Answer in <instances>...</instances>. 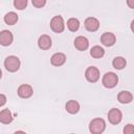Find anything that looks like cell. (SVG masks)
I'll return each mask as SVG.
<instances>
[{
	"label": "cell",
	"mask_w": 134,
	"mask_h": 134,
	"mask_svg": "<svg viewBox=\"0 0 134 134\" xmlns=\"http://www.w3.org/2000/svg\"><path fill=\"white\" fill-rule=\"evenodd\" d=\"M4 67L9 72H16L20 68V60L15 55H9L4 60Z\"/></svg>",
	"instance_id": "cell-1"
},
{
	"label": "cell",
	"mask_w": 134,
	"mask_h": 134,
	"mask_svg": "<svg viewBox=\"0 0 134 134\" xmlns=\"http://www.w3.org/2000/svg\"><path fill=\"white\" fill-rule=\"evenodd\" d=\"M105 128H106V124H105V120L103 118H94L91 120V122L89 125L90 132L94 133V134L103 133Z\"/></svg>",
	"instance_id": "cell-2"
},
{
	"label": "cell",
	"mask_w": 134,
	"mask_h": 134,
	"mask_svg": "<svg viewBox=\"0 0 134 134\" xmlns=\"http://www.w3.org/2000/svg\"><path fill=\"white\" fill-rule=\"evenodd\" d=\"M118 77L114 72H107L103 76V85L106 88H113L117 85Z\"/></svg>",
	"instance_id": "cell-3"
},
{
	"label": "cell",
	"mask_w": 134,
	"mask_h": 134,
	"mask_svg": "<svg viewBox=\"0 0 134 134\" xmlns=\"http://www.w3.org/2000/svg\"><path fill=\"white\" fill-rule=\"evenodd\" d=\"M50 28L54 32H58V34L62 32L64 30V28H65L63 18L61 16H54L50 21Z\"/></svg>",
	"instance_id": "cell-4"
},
{
	"label": "cell",
	"mask_w": 134,
	"mask_h": 134,
	"mask_svg": "<svg viewBox=\"0 0 134 134\" xmlns=\"http://www.w3.org/2000/svg\"><path fill=\"white\" fill-rule=\"evenodd\" d=\"M85 76H86V80L90 83H95L98 81L99 79V70L94 67V66H90L86 69L85 71Z\"/></svg>",
	"instance_id": "cell-5"
},
{
	"label": "cell",
	"mask_w": 134,
	"mask_h": 134,
	"mask_svg": "<svg viewBox=\"0 0 134 134\" xmlns=\"http://www.w3.org/2000/svg\"><path fill=\"white\" fill-rule=\"evenodd\" d=\"M121 118H122V114H121V112H120L118 109H116V108L111 109V110L109 111V113H108V119H109V121H110L112 125H117V124H119V122L121 121Z\"/></svg>",
	"instance_id": "cell-6"
},
{
	"label": "cell",
	"mask_w": 134,
	"mask_h": 134,
	"mask_svg": "<svg viewBox=\"0 0 134 134\" xmlns=\"http://www.w3.org/2000/svg\"><path fill=\"white\" fill-rule=\"evenodd\" d=\"M85 28L88 30V31H96L99 27V22L96 18H93V17H89L85 20Z\"/></svg>",
	"instance_id": "cell-7"
},
{
	"label": "cell",
	"mask_w": 134,
	"mask_h": 134,
	"mask_svg": "<svg viewBox=\"0 0 134 134\" xmlns=\"http://www.w3.org/2000/svg\"><path fill=\"white\" fill-rule=\"evenodd\" d=\"M74 46L77 50L80 51H84L88 48L89 46V41L87 38L83 37V36H80V37H76L75 40H74Z\"/></svg>",
	"instance_id": "cell-8"
},
{
	"label": "cell",
	"mask_w": 134,
	"mask_h": 134,
	"mask_svg": "<svg viewBox=\"0 0 134 134\" xmlns=\"http://www.w3.org/2000/svg\"><path fill=\"white\" fill-rule=\"evenodd\" d=\"M115 41H116V38H115L114 34H112V32H104L100 37V42L103 43V45L108 46V47L114 45Z\"/></svg>",
	"instance_id": "cell-9"
},
{
	"label": "cell",
	"mask_w": 134,
	"mask_h": 134,
	"mask_svg": "<svg viewBox=\"0 0 134 134\" xmlns=\"http://www.w3.org/2000/svg\"><path fill=\"white\" fill-rule=\"evenodd\" d=\"M32 88L30 85H21L19 88H18V95L22 98H28L32 95Z\"/></svg>",
	"instance_id": "cell-10"
},
{
	"label": "cell",
	"mask_w": 134,
	"mask_h": 134,
	"mask_svg": "<svg viewBox=\"0 0 134 134\" xmlns=\"http://www.w3.org/2000/svg\"><path fill=\"white\" fill-rule=\"evenodd\" d=\"M13 42V34L9 30H2L0 34V44L3 46H8Z\"/></svg>",
	"instance_id": "cell-11"
},
{
	"label": "cell",
	"mask_w": 134,
	"mask_h": 134,
	"mask_svg": "<svg viewBox=\"0 0 134 134\" xmlns=\"http://www.w3.org/2000/svg\"><path fill=\"white\" fill-rule=\"evenodd\" d=\"M38 45L43 50L49 49L51 47V39H50V37L47 36V35H42L38 40Z\"/></svg>",
	"instance_id": "cell-12"
},
{
	"label": "cell",
	"mask_w": 134,
	"mask_h": 134,
	"mask_svg": "<svg viewBox=\"0 0 134 134\" xmlns=\"http://www.w3.org/2000/svg\"><path fill=\"white\" fill-rule=\"evenodd\" d=\"M50 62H51V64L53 66H58V67L62 66L66 62V55L64 53H62V52H57L51 57Z\"/></svg>",
	"instance_id": "cell-13"
},
{
	"label": "cell",
	"mask_w": 134,
	"mask_h": 134,
	"mask_svg": "<svg viewBox=\"0 0 134 134\" xmlns=\"http://www.w3.org/2000/svg\"><path fill=\"white\" fill-rule=\"evenodd\" d=\"M117 99L121 104H128V103H131L132 102L133 95L129 91H120L118 93V95H117Z\"/></svg>",
	"instance_id": "cell-14"
},
{
	"label": "cell",
	"mask_w": 134,
	"mask_h": 134,
	"mask_svg": "<svg viewBox=\"0 0 134 134\" xmlns=\"http://www.w3.org/2000/svg\"><path fill=\"white\" fill-rule=\"evenodd\" d=\"M0 121L4 125H7L13 121V115L8 109H3L0 112Z\"/></svg>",
	"instance_id": "cell-15"
},
{
	"label": "cell",
	"mask_w": 134,
	"mask_h": 134,
	"mask_svg": "<svg viewBox=\"0 0 134 134\" xmlns=\"http://www.w3.org/2000/svg\"><path fill=\"white\" fill-rule=\"evenodd\" d=\"M80 110V104L76 100H69L66 104V111L69 112L70 114H75Z\"/></svg>",
	"instance_id": "cell-16"
},
{
	"label": "cell",
	"mask_w": 134,
	"mask_h": 134,
	"mask_svg": "<svg viewBox=\"0 0 134 134\" xmlns=\"http://www.w3.org/2000/svg\"><path fill=\"white\" fill-rule=\"evenodd\" d=\"M18 21V15L14 12H9L5 15L4 17V22L7 24V25H14L16 24Z\"/></svg>",
	"instance_id": "cell-17"
},
{
	"label": "cell",
	"mask_w": 134,
	"mask_h": 134,
	"mask_svg": "<svg viewBox=\"0 0 134 134\" xmlns=\"http://www.w3.org/2000/svg\"><path fill=\"white\" fill-rule=\"evenodd\" d=\"M90 54H91L92 58L99 59V58L104 57V54H105V50H104L103 47L96 45V46H93V47L91 48V50H90Z\"/></svg>",
	"instance_id": "cell-18"
},
{
	"label": "cell",
	"mask_w": 134,
	"mask_h": 134,
	"mask_svg": "<svg viewBox=\"0 0 134 134\" xmlns=\"http://www.w3.org/2000/svg\"><path fill=\"white\" fill-rule=\"evenodd\" d=\"M112 65H113V67H114L115 69L120 70V69H122V68L126 67L127 62H126V59H124L122 57H116V58L112 61Z\"/></svg>",
	"instance_id": "cell-19"
},
{
	"label": "cell",
	"mask_w": 134,
	"mask_h": 134,
	"mask_svg": "<svg viewBox=\"0 0 134 134\" xmlns=\"http://www.w3.org/2000/svg\"><path fill=\"white\" fill-rule=\"evenodd\" d=\"M67 27H68V29H69L70 31H72V32L76 31V30L79 29V27H80V22H79V20L75 19V18H70V19L67 21Z\"/></svg>",
	"instance_id": "cell-20"
},
{
	"label": "cell",
	"mask_w": 134,
	"mask_h": 134,
	"mask_svg": "<svg viewBox=\"0 0 134 134\" xmlns=\"http://www.w3.org/2000/svg\"><path fill=\"white\" fill-rule=\"evenodd\" d=\"M14 6L17 9H24L27 6V0H14Z\"/></svg>",
	"instance_id": "cell-21"
},
{
	"label": "cell",
	"mask_w": 134,
	"mask_h": 134,
	"mask_svg": "<svg viewBox=\"0 0 134 134\" xmlns=\"http://www.w3.org/2000/svg\"><path fill=\"white\" fill-rule=\"evenodd\" d=\"M31 2H32V5H34L35 7L41 8V7H43V6L45 5L46 0H31Z\"/></svg>",
	"instance_id": "cell-22"
},
{
	"label": "cell",
	"mask_w": 134,
	"mask_h": 134,
	"mask_svg": "<svg viewBox=\"0 0 134 134\" xmlns=\"http://www.w3.org/2000/svg\"><path fill=\"white\" fill-rule=\"evenodd\" d=\"M124 133L125 134H134V126L129 124L124 128Z\"/></svg>",
	"instance_id": "cell-23"
},
{
	"label": "cell",
	"mask_w": 134,
	"mask_h": 134,
	"mask_svg": "<svg viewBox=\"0 0 134 134\" xmlns=\"http://www.w3.org/2000/svg\"><path fill=\"white\" fill-rule=\"evenodd\" d=\"M0 98H1V102H0V106H3L5 104V100H6V97L4 94H1L0 95Z\"/></svg>",
	"instance_id": "cell-24"
},
{
	"label": "cell",
	"mask_w": 134,
	"mask_h": 134,
	"mask_svg": "<svg viewBox=\"0 0 134 134\" xmlns=\"http://www.w3.org/2000/svg\"><path fill=\"white\" fill-rule=\"evenodd\" d=\"M127 4L130 8H133L134 9V0H127Z\"/></svg>",
	"instance_id": "cell-25"
},
{
	"label": "cell",
	"mask_w": 134,
	"mask_h": 134,
	"mask_svg": "<svg viewBox=\"0 0 134 134\" xmlns=\"http://www.w3.org/2000/svg\"><path fill=\"white\" fill-rule=\"evenodd\" d=\"M131 30L134 32V20L131 22Z\"/></svg>",
	"instance_id": "cell-26"
}]
</instances>
